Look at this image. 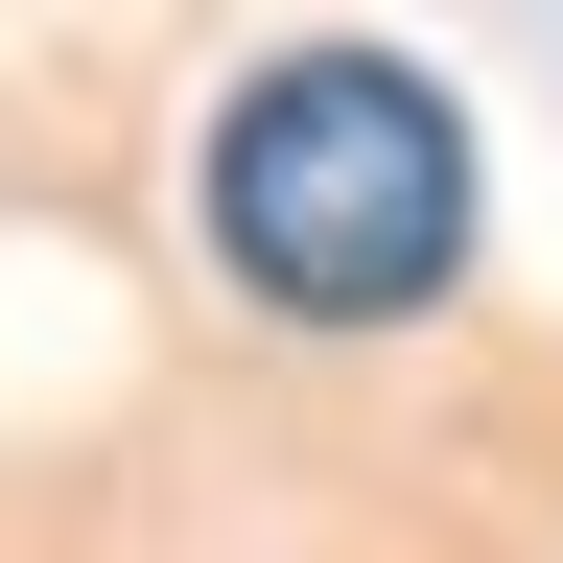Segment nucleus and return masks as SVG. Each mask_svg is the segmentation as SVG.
Here are the masks:
<instances>
[{
    "instance_id": "1",
    "label": "nucleus",
    "mask_w": 563,
    "mask_h": 563,
    "mask_svg": "<svg viewBox=\"0 0 563 563\" xmlns=\"http://www.w3.org/2000/svg\"><path fill=\"white\" fill-rule=\"evenodd\" d=\"M188 235L282 329H422L470 282V118L422 47H258L188 141Z\"/></svg>"
}]
</instances>
